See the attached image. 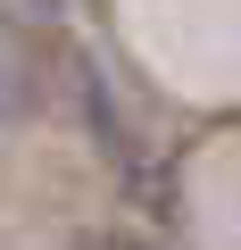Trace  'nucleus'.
Masks as SVG:
<instances>
[{"instance_id": "f257e3e1", "label": "nucleus", "mask_w": 241, "mask_h": 250, "mask_svg": "<svg viewBox=\"0 0 241 250\" xmlns=\"http://www.w3.org/2000/svg\"><path fill=\"white\" fill-rule=\"evenodd\" d=\"M83 250H133V242H83Z\"/></svg>"}]
</instances>
